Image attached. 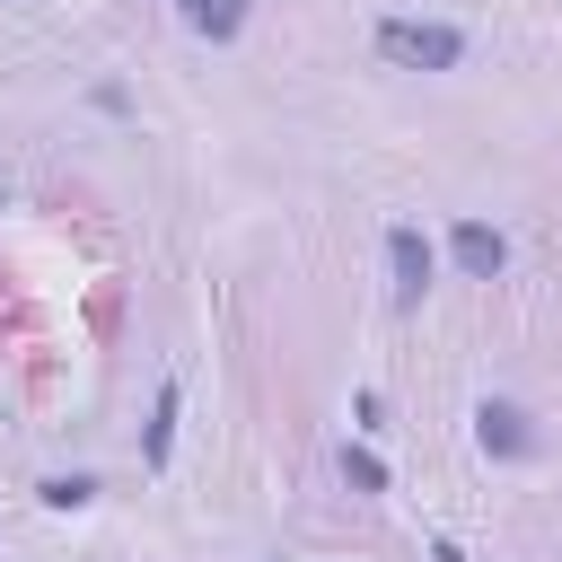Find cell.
<instances>
[{"label":"cell","mask_w":562,"mask_h":562,"mask_svg":"<svg viewBox=\"0 0 562 562\" xmlns=\"http://www.w3.org/2000/svg\"><path fill=\"white\" fill-rule=\"evenodd\" d=\"M35 501H44V509H88V501H97V474H44Z\"/></svg>","instance_id":"ba28073f"},{"label":"cell","mask_w":562,"mask_h":562,"mask_svg":"<svg viewBox=\"0 0 562 562\" xmlns=\"http://www.w3.org/2000/svg\"><path fill=\"white\" fill-rule=\"evenodd\" d=\"M176 9H184V26L211 35V44H228V35L246 26V0H176Z\"/></svg>","instance_id":"8992f818"},{"label":"cell","mask_w":562,"mask_h":562,"mask_svg":"<svg viewBox=\"0 0 562 562\" xmlns=\"http://www.w3.org/2000/svg\"><path fill=\"white\" fill-rule=\"evenodd\" d=\"M448 255H457V272H465V281H492V272L509 263V237H501L492 220H457V237H448Z\"/></svg>","instance_id":"277c9868"},{"label":"cell","mask_w":562,"mask_h":562,"mask_svg":"<svg viewBox=\"0 0 562 562\" xmlns=\"http://www.w3.org/2000/svg\"><path fill=\"white\" fill-rule=\"evenodd\" d=\"M430 562H465V553H457V544H439V553H430Z\"/></svg>","instance_id":"9c48e42d"},{"label":"cell","mask_w":562,"mask_h":562,"mask_svg":"<svg viewBox=\"0 0 562 562\" xmlns=\"http://www.w3.org/2000/svg\"><path fill=\"white\" fill-rule=\"evenodd\" d=\"M167 457H176V386H158L149 395V422H140V465L158 474Z\"/></svg>","instance_id":"5b68a950"},{"label":"cell","mask_w":562,"mask_h":562,"mask_svg":"<svg viewBox=\"0 0 562 562\" xmlns=\"http://www.w3.org/2000/svg\"><path fill=\"white\" fill-rule=\"evenodd\" d=\"M378 61H395V70H457L465 61V35L439 26V18H386L378 26Z\"/></svg>","instance_id":"6da1fadb"},{"label":"cell","mask_w":562,"mask_h":562,"mask_svg":"<svg viewBox=\"0 0 562 562\" xmlns=\"http://www.w3.org/2000/svg\"><path fill=\"white\" fill-rule=\"evenodd\" d=\"M334 465H342V483H351V492H386V457H378V448H351V439H342V457H334Z\"/></svg>","instance_id":"52a82bcc"},{"label":"cell","mask_w":562,"mask_h":562,"mask_svg":"<svg viewBox=\"0 0 562 562\" xmlns=\"http://www.w3.org/2000/svg\"><path fill=\"white\" fill-rule=\"evenodd\" d=\"M474 439H483V457H536V422L509 395H483L474 404Z\"/></svg>","instance_id":"3957f363"},{"label":"cell","mask_w":562,"mask_h":562,"mask_svg":"<svg viewBox=\"0 0 562 562\" xmlns=\"http://www.w3.org/2000/svg\"><path fill=\"white\" fill-rule=\"evenodd\" d=\"M386 272H395V299H404V307H422V290H430L439 255H430V237H422L413 220H395V228H386Z\"/></svg>","instance_id":"7a4b0ae2"}]
</instances>
